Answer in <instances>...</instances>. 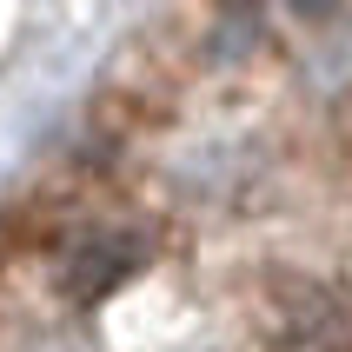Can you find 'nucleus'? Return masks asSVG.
Listing matches in <instances>:
<instances>
[{"label":"nucleus","mask_w":352,"mask_h":352,"mask_svg":"<svg viewBox=\"0 0 352 352\" xmlns=\"http://www.w3.org/2000/svg\"><path fill=\"white\" fill-rule=\"evenodd\" d=\"M266 352H352V293H339V286L299 293Z\"/></svg>","instance_id":"f257e3e1"}]
</instances>
